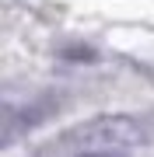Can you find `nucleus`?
<instances>
[{
  "instance_id": "f257e3e1",
  "label": "nucleus",
  "mask_w": 154,
  "mask_h": 157,
  "mask_svg": "<svg viewBox=\"0 0 154 157\" xmlns=\"http://www.w3.org/2000/svg\"><path fill=\"white\" fill-rule=\"evenodd\" d=\"M151 143V126L137 115H98L88 122L74 126L67 136L56 143L60 150L81 154H126L133 147Z\"/></svg>"
},
{
  "instance_id": "f03ea898",
  "label": "nucleus",
  "mask_w": 154,
  "mask_h": 157,
  "mask_svg": "<svg viewBox=\"0 0 154 157\" xmlns=\"http://www.w3.org/2000/svg\"><path fill=\"white\" fill-rule=\"evenodd\" d=\"M81 157H126V154H81Z\"/></svg>"
}]
</instances>
